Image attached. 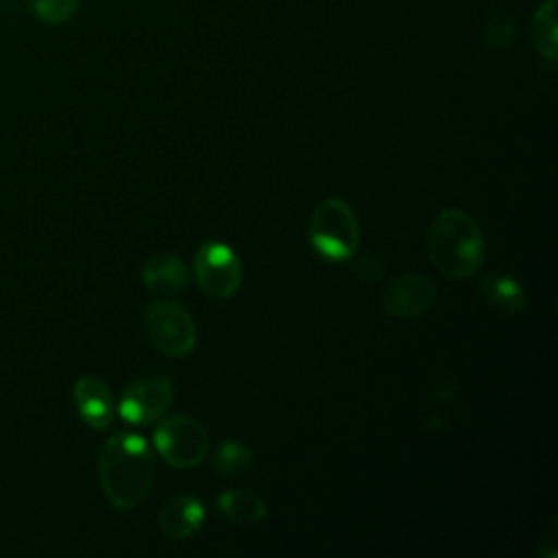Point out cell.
<instances>
[{
	"label": "cell",
	"instance_id": "obj_1",
	"mask_svg": "<svg viewBox=\"0 0 558 558\" xmlns=\"http://www.w3.org/2000/svg\"><path fill=\"white\" fill-rule=\"evenodd\" d=\"M98 480L116 508H135L155 480V456L148 442L133 432L113 434L100 451Z\"/></svg>",
	"mask_w": 558,
	"mask_h": 558
},
{
	"label": "cell",
	"instance_id": "obj_2",
	"mask_svg": "<svg viewBox=\"0 0 558 558\" xmlns=\"http://www.w3.org/2000/svg\"><path fill=\"white\" fill-rule=\"evenodd\" d=\"M425 248L432 266L447 279L473 275L486 255L480 225L462 209H442L427 229Z\"/></svg>",
	"mask_w": 558,
	"mask_h": 558
},
{
	"label": "cell",
	"instance_id": "obj_3",
	"mask_svg": "<svg viewBox=\"0 0 558 558\" xmlns=\"http://www.w3.org/2000/svg\"><path fill=\"white\" fill-rule=\"evenodd\" d=\"M312 248L329 262L353 259L360 246V222L351 205L340 198L320 201L307 225Z\"/></svg>",
	"mask_w": 558,
	"mask_h": 558
},
{
	"label": "cell",
	"instance_id": "obj_4",
	"mask_svg": "<svg viewBox=\"0 0 558 558\" xmlns=\"http://www.w3.org/2000/svg\"><path fill=\"white\" fill-rule=\"evenodd\" d=\"M148 342L168 357H183L196 347V325L177 301H155L142 318Z\"/></svg>",
	"mask_w": 558,
	"mask_h": 558
},
{
	"label": "cell",
	"instance_id": "obj_5",
	"mask_svg": "<svg viewBox=\"0 0 558 558\" xmlns=\"http://www.w3.org/2000/svg\"><path fill=\"white\" fill-rule=\"evenodd\" d=\"M153 442L159 456L177 469L198 466L209 449L207 429L201 421L187 414L161 418L153 432Z\"/></svg>",
	"mask_w": 558,
	"mask_h": 558
},
{
	"label": "cell",
	"instance_id": "obj_6",
	"mask_svg": "<svg viewBox=\"0 0 558 558\" xmlns=\"http://www.w3.org/2000/svg\"><path fill=\"white\" fill-rule=\"evenodd\" d=\"M194 277L211 299H229L242 286V262L225 242H205L194 257Z\"/></svg>",
	"mask_w": 558,
	"mask_h": 558
},
{
	"label": "cell",
	"instance_id": "obj_7",
	"mask_svg": "<svg viewBox=\"0 0 558 558\" xmlns=\"http://www.w3.org/2000/svg\"><path fill=\"white\" fill-rule=\"evenodd\" d=\"M174 399V386L168 375L155 373L135 379L122 392L120 416L131 425H150L161 418Z\"/></svg>",
	"mask_w": 558,
	"mask_h": 558
},
{
	"label": "cell",
	"instance_id": "obj_8",
	"mask_svg": "<svg viewBox=\"0 0 558 558\" xmlns=\"http://www.w3.org/2000/svg\"><path fill=\"white\" fill-rule=\"evenodd\" d=\"M434 281L418 272L390 279L381 292V307L395 318H418L434 305Z\"/></svg>",
	"mask_w": 558,
	"mask_h": 558
},
{
	"label": "cell",
	"instance_id": "obj_9",
	"mask_svg": "<svg viewBox=\"0 0 558 558\" xmlns=\"http://www.w3.org/2000/svg\"><path fill=\"white\" fill-rule=\"evenodd\" d=\"M74 408L85 425L92 429H105L111 425L116 414L113 395L107 384L94 375H83L74 381L72 388Z\"/></svg>",
	"mask_w": 558,
	"mask_h": 558
},
{
	"label": "cell",
	"instance_id": "obj_10",
	"mask_svg": "<svg viewBox=\"0 0 558 558\" xmlns=\"http://www.w3.org/2000/svg\"><path fill=\"white\" fill-rule=\"evenodd\" d=\"M205 508L201 499L190 493H179L161 506L157 523L163 536H168L170 541H185L201 530Z\"/></svg>",
	"mask_w": 558,
	"mask_h": 558
},
{
	"label": "cell",
	"instance_id": "obj_11",
	"mask_svg": "<svg viewBox=\"0 0 558 558\" xmlns=\"http://www.w3.org/2000/svg\"><path fill=\"white\" fill-rule=\"evenodd\" d=\"M142 279L144 286L157 294H179L187 288L190 281V270L185 262L179 255L163 253L157 257H150L144 268H142Z\"/></svg>",
	"mask_w": 558,
	"mask_h": 558
},
{
	"label": "cell",
	"instance_id": "obj_12",
	"mask_svg": "<svg viewBox=\"0 0 558 558\" xmlns=\"http://www.w3.org/2000/svg\"><path fill=\"white\" fill-rule=\"evenodd\" d=\"M222 517L235 525H257L266 519V501L251 490H225L216 501Z\"/></svg>",
	"mask_w": 558,
	"mask_h": 558
},
{
	"label": "cell",
	"instance_id": "obj_13",
	"mask_svg": "<svg viewBox=\"0 0 558 558\" xmlns=\"http://www.w3.org/2000/svg\"><path fill=\"white\" fill-rule=\"evenodd\" d=\"M480 290L486 303L504 314H517L525 307V292L517 283V279L510 275H504V272L484 275L480 281Z\"/></svg>",
	"mask_w": 558,
	"mask_h": 558
},
{
	"label": "cell",
	"instance_id": "obj_14",
	"mask_svg": "<svg viewBox=\"0 0 558 558\" xmlns=\"http://www.w3.org/2000/svg\"><path fill=\"white\" fill-rule=\"evenodd\" d=\"M556 0L543 2L530 22V35L534 48L549 61L558 57V22H556Z\"/></svg>",
	"mask_w": 558,
	"mask_h": 558
},
{
	"label": "cell",
	"instance_id": "obj_15",
	"mask_svg": "<svg viewBox=\"0 0 558 558\" xmlns=\"http://www.w3.org/2000/svg\"><path fill=\"white\" fill-rule=\"evenodd\" d=\"M253 462V453L246 445L240 442H222L214 456H211V466L214 471H218L220 475H229V477H238L242 473H246L251 469Z\"/></svg>",
	"mask_w": 558,
	"mask_h": 558
},
{
	"label": "cell",
	"instance_id": "obj_16",
	"mask_svg": "<svg viewBox=\"0 0 558 558\" xmlns=\"http://www.w3.org/2000/svg\"><path fill=\"white\" fill-rule=\"evenodd\" d=\"M517 37V20L508 11H495L484 24V41L493 50L510 48Z\"/></svg>",
	"mask_w": 558,
	"mask_h": 558
},
{
	"label": "cell",
	"instance_id": "obj_17",
	"mask_svg": "<svg viewBox=\"0 0 558 558\" xmlns=\"http://www.w3.org/2000/svg\"><path fill=\"white\" fill-rule=\"evenodd\" d=\"M31 9L41 22L59 26L74 17V13L78 11V0H33Z\"/></svg>",
	"mask_w": 558,
	"mask_h": 558
},
{
	"label": "cell",
	"instance_id": "obj_18",
	"mask_svg": "<svg viewBox=\"0 0 558 558\" xmlns=\"http://www.w3.org/2000/svg\"><path fill=\"white\" fill-rule=\"evenodd\" d=\"M353 272L362 281H379L386 275V266H384L381 257H377L375 253H362L353 262Z\"/></svg>",
	"mask_w": 558,
	"mask_h": 558
}]
</instances>
